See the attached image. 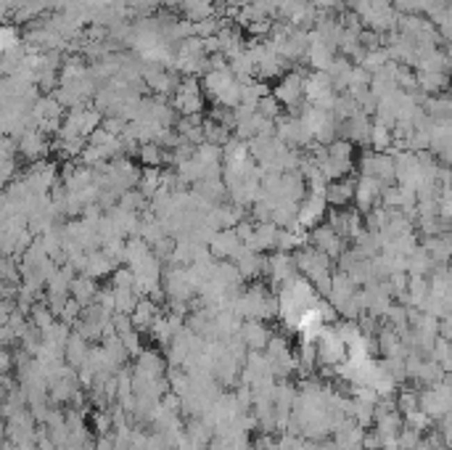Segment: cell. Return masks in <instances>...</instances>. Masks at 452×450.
<instances>
[{
    "mask_svg": "<svg viewBox=\"0 0 452 450\" xmlns=\"http://www.w3.org/2000/svg\"><path fill=\"white\" fill-rule=\"evenodd\" d=\"M172 109L180 117H193L204 111V91L199 85V77H183L177 82V88L172 93Z\"/></svg>",
    "mask_w": 452,
    "mask_h": 450,
    "instance_id": "6da1fadb",
    "label": "cell"
},
{
    "mask_svg": "<svg viewBox=\"0 0 452 450\" xmlns=\"http://www.w3.org/2000/svg\"><path fill=\"white\" fill-rule=\"evenodd\" d=\"M315 352H318V363L323 366H339L346 360V344L339 339V334L331 326H323L315 339Z\"/></svg>",
    "mask_w": 452,
    "mask_h": 450,
    "instance_id": "7a4b0ae2",
    "label": "cell"
},
{
    "mask_svg": "<svg viewBox=\"0 0 452 450\" xmlns=\"http://www.w3.org/2000/svg\"><path fill=\"white\" fill-rule=\"evenodd\" d=\"M360 172L365 178H373L381 185L394 183V159L389 157L386 151H368L365 157L360 159Z\"/></svg>",
    "mask_w": 452,
    "mask_h": 450,
    "instance_id": "3957f363",
    "label": "cell"
},
{
    "mask_svg": "<svg viewBox=\"0 0 452 450\" xmlns=\"http://www.w3.org/2000/svg\"><path fill=\"white\" fill-rule=\"evenodd\" d=\"M325 225L331 228L336 236H341L346 241V238H352L362 228V215L357 210H349V207H339V210H331Z\"/></svg>",
    "mask_w": 452,
    "mask_h": 450,
    "instance_id": "277c9868",
    "label": "cell"
},
{
    "mask_svg": "<svg viewBox=\"0 0 452 450\" xmlns=\"http://www.w3.org/2000/svg\"><path fill=\"white\" fill-rule=\"evenodd\" d=\"M309 241H312V249L323 251L328 260H339L341 251L346 249V241L341 236H336L328 225H315V231L309 233Z\"/></svg>",
    "mask_w": 452,
    "mask_h": 450,
    "instance_id": "5b68a950",
    "label": "cell"
},
{
    "mask_svg": "<svg viewBox=\"0 0 452 450\" xmlns=\"http://www.w3.org/2000/svg\"><path fill=\"white\" fill-rule=\"evenodd\" d=\"M384 188L386 185H381L378 180H373V178H365V175L355 178V196H352V201L357 204L360 215L373 210V207L381 201V191H384Z\"/></svg>",
    "mask_w": 452,
    "mask_h": 450,
    "instance_id": "8992f818",
    "label": "cell"
},
{
    "mask_svg": "<svg viewBox=\"0 0 452 450\" xmlns=\"http://www.w3.org/2000/svg\"><path fill=\"white\" fill-rule=\"evenodd\" d=\"M325 210H328V204H325L323 194H312L309 191V196L302 201V207H296V225L305 228V231L307 228H315L325 217Z\"/></svg>",
    "mask_w": 452,
    "mask_h": 450,
    "instance_id": "52a82bcc",
    "label": "cell"
},
{
    "mask_svg": "<svg viewBox=\"0 0 452 450\" xmlns=\"http://www.w3.org/2000/svg\"><path fill=\"white\" fill-rule=\"evenodd\" d=\"M355 196V178H339V180H328L325 188H323V199L325 204L339 210V207H346Z\"/></svg>",
    "mask_w": 452,
    "mask_h": 450,
    "instance_id": "ba28073f",
    "label": "cell"
},
{
    "mask_svg": "<svg viewBox=\"0 0 452 450\" xmlns=\"http://www.w3.org/2000/svg\"><path fill=\"white\" fill-rule=\"evenodd\" d=\"M239 336L243 339L246 350H265L267 339H270L273 334H270V329L265 326V320H252V318H246V320L241 323Z\"/></svg>",
    "mask_w": 452,
    "mask_h": 450,
    "instance_id": "9c48e42d",
    "label": "cell"
},
{
    "mask_svg": "<svg viewBox=\"0 0 452 450\" xmlns=\"http://www.w3.org/2000/svg\"><path fill=\"white\" fill-rule=\"evenodd\" d=\"M19 151H22V157H27L29 162H32V159L45 157V154H48V141H45V132L35 130V127L24 130L22 141H19Z\"/></svg>",
    "mask_w": 452,
    "mask_h": 450,
    "instance_id": "30bf717a",
    "label": "cell"
},
{
    "mask_svg": "<svg viewBox=\"0 0 452 450\" xmlns=\"http://www.w3.org/2000/svg\"><path fill=\"white\" fill-rule=\"evenodd\" d=\"M164 360L154 350H140V355L135 357V373L143 379H159L164 376Z\"/></svg>",
    "mask_w": 452,
    "mask_h": 450,
    "instance_id": "8fae6325",
    "label": "cell"
},
{
    "mask_svg": "<svg viewBox=\"0 0 452 450\" xmlns=\"http://www.w3.org/2000/svg\"><path fill=\"white\" fill-rule=\"evenodd\" d=\"M88 352H90V347H88V342L82 339L80 334H69L67 344H64V357H67V366L69 368H80V366H85L88 363Z\"/></svg>",
    "mask_w": 452,
    "mask_h": 450,
    "instance_id": "7c38bea8",
    "label": "cell"
},
{
    "mask_svg": "<svg viewBox=\"0 0 452 450\" xmlns=\"http://www.w3.org/2000/svg\"><path fill=\"white\" fill-rule=\"evenodd\" d=\"M159 316V304H154L148 297H138V302H135V310L130 320H133V329H148L151 326V320Z\"/></svg>",
    "mask_w": 452,
    "mask_h": 450,
    "instance_id": "4fadbf2b",
    "label": "cell"
},
{
    "mask_svg": "<svg viewBox=\"0 0 452 450\" xmlns=\"http://www.w3.org/2000/svg\"><path fill=\"white\" fill-rule=\"evenodd\" d=\"M69 289H72V300H77V302L85 307V304H90L95 300L98 284H95V278H90V276H77V278H72Z\"/></svg>",
    "mask_w": 452,
    "mask_h": 450,
    "instance_id": "5bb4252c",
    "label": "cell"
},
{
    "mask_svg": "<svg viewBox=\"0 0 452 450\" xmlns=\"http://www.w3.org/2000/svg\"><path fill=\"white\" fill-rule=\"evenodd\" d=\"M180 8L186 13V22L191 24H196L201 19H207V16H214V0H183L180 3Z\"/></svg>",
    "mask_w": 452,
    "mask_h": 450,
    "instance_id": "9a60e30c",
    "label": "cell"
},
{
    "mask_svg": "<svg viewBox=\"0 0 452 450\" xmlns=\"http://www.w3.org/2000/svg\"><path fill=\"white\" fill-rule=\"evenodd\" d=\"M434 270V260L423 247H415L410 257H407V276H428Z\"/></svg>",
    "mask_w": 452,
    "mask_h": 450,
    "instance_id": "2e32d148",
    "label": "cell"
},
{
    "mask_svg": "<svg viewBox=\"0 0 452 450\" xmlns=\"http://www.w3.org/2000/svg\"><path fill=\"white\" fill-rule=\"evenodd\" d=\"M114 270V263L108 260L104 251H90L88 254V265H85V276L90 278H104Z\"/></svg>",
    "mask_w": 452,
    "mask_h": 450,
    "instance_id": "e0dca14e",
    "label": "cell"
},
{
    "mask_svg": "<svg viewBox=\"0 0 452 450\" xmlns=\"http://www.w3.org/2000/svg\"><path fill=\"white\" fill-rule=\"evenodd\" d=\"M201 130H204V143H212L223 148L230 141V130L223 127V125H217V122H212V119H204L201 122Z\"/></svg>",
    "mask_w": 452,
    "mask_h": 450,
    "instance_id": "ac0fdd59",
    "label": "cell"
},
{
    "mask_svg": "<svg viewBox=\"0 0 452 450\" xmlns=\"http://www.w3.org/2000/svg\"><path fill=\"white\" fill-rule=\"evenodd\" d=\"M138 157H140V162L146 164V167H159L161 162H167L170 157V151L167 148H161L159 143H143L140 146V151H138Z\"/></svg>",
    "mask_w": 452,
    "mask_h": 450,
    "instance_id": "d6986e66",
    "label": "cell"
},
{
    "mask_svg": "<svg viewBox=\"0 0 452 450\" xmlns=\"http://www.w3.org/2000/svg\"><path fill=\"white\" fill-rule=\"evenodd\" d=\"M22 45V32L16 24H0V56L16 51Z\"/></svg>",
    "mask_w": 452,
    "mask_h": 450,
    "instance_id": "ffe728a7",
    "label": "cell"
},
{
    "mask_svg": "<svg viewBox=\"0 0 452 450\" xmlns=\"http://www.w3.org/2000/svg\"><path fill=\"white\" fill-rule=\"evenodd\" d=\"M159 178H161V172L156 170V167H146V170L138 175V191H140L146 199H151L156 191H159Z\"/></svg>",
    "mask_w": 452,
    "mask_h": 450,
    "instance_id": "44dd1931",
    "label": "cell"
},
{
    "mask_svg": "<svg viewBox=\"0 0 452 450\" xmlns=\"http://www.w3.org/2000/svg\"><path fill=\"white\" fill-rule=\"evenodd\" d=\"M428 294V281L426 276H407V302L410 307H418Z\"/></svg>",
    "mask_w": 452,
    "mask_h": 450,
    "instance_id": "7402d4cb",
    "label": "cell"
},
{
    "mask_svg": "<svg viewBox=\"0 0 452 450\" xmlns=\"http://www.w3.org/2000/svg\"><path fill=\"white\" fill-rule=\"evenodd\" d=\"M257 114L262 119H270V122H275V119L283 114V106L278 104V98L273 95V93H267V95H262L259 101H257Z\"/></svg>",
    "mask_w": 452,
    "mask_h": 450,
    "instance_id": "603a6c76",
    "label": "cell"
},
{
    "mask_svg": "<svg viewBox=\"0 0 452 450\" xmlns=\"http://www.w3.org/2000/svg\"><path fill=\"white\" fill-rule=\"evenodd\" d=\"M135 302H138V294L133 289H114V313L133 316Z\"/></svg>",
    "mask_w": 452,
    "mask_h": 450,
    "instance_id": "cb8c5ba5",
    "label": "cell"
},
{
    "mask_svg": "<svg viewBox=\"0 0 452 450\" xmlns=\"http://www.w3.org/2000/svg\"><path fill=\"white\" fill-rule=\"evenodd\" d=\"M407 419H405V424H407V429H412V432H418V435H423L426 429H431V424H434V419L431 416H426L421 408L410 410V413H405Z\"/></svg>",
    "mask_w": 452,
    "mask_h": 450,
    "instance_id": "d4e9b609",
    "label": "cell"
},
{
    "mask_svg": "<svg viewBox=\"0 0 452 450\" xmlns=\"http://www.w3.org/2000/svg\"><path fill=\"white\" fill-rule=\"evenodd\" d=\"M122 347H124V352L127 357H138L140 355V350H143V344H140V336H138V331H127V334H122Z\"/></svg>",
    "mask_w": 452,
    "mask_h": 450,
    "instance_id": "484cf974",
    "label": "cell"
},
{
    "mask_svg": "<svg viewBox=\"0 0 452 450\" xmlns=\"http://www.w3.org/2000/svg\"><path fill=\"white\" fill-rule=\"evenodd\" d=\"M394 405H397L402 413H410V410L418 408V389H402L399 397L394 400Z\"/></svg>",
    "mask_w": 452,
    "mask_h": 450,
    "instance_id": "4316f807",
    "label": "cell"
},
{
    "mask_svg": "<svg viewBox=\"0 0 452 450\" xmlns=\"http://www.w3.org/2000/svg\"><path fill=\"white\" fill-rule=\"evenodd\" d=\"M111 289H133L135 291V276L130 267H114V286Z\"/></svg>",
    "mask_w": 452,
    "mask_h": 450,
    "instance_id": "83f0119b",
    "label": "cell"
},
{
    "mask_svg": "<svg viewBox=\"0 0 452 450\" xmlns=\"http://www.w3.org/2000/svg\"><path fill=\"white\" fill-rule=\"evenodd\" d=\"M93 426H95L98 435H108V432L114 429V419H111V413L104 408H98L93 413Z\"/></svg>",
    "mask_w": 452,
    "mask_h": 450,
    "instance_id": "f1b7e54d",
    "label": "cell"
},
{
    "mask_svg": "<svg viewBox=\"0 0 452 450\" xmlns=\"http://www.w3.org/2000/svg\"><path fill=\"white\" fill-rule=\"evenodd\" d=\"M32 320H35V329L45 331L51 323H54V316H51V310H48V307L38 304V307H32Z\"/></svg>",
    "mask_w": 452,
    "mask_h": 450,
    "instance_id": "f546056e",
    "label": "cell"
},
{
    "mask_svg": "<svg viewBox=\"0 0 452 450\" xmlns=\"http://www.w3.org/2000/svg\"><path fill=\"white\" fill-rule=\"evenodd\" d=\"M421 442V435L412 429H399L397 435V450H415V445Z\"/></svg>",
    "mask_w": 452,
    "mask_h": 450,
    "instance_id": "4dcf8cb0",
    "label": "cell"
},
{
    "mask_svg": "<svg viewBox=\"0 0 452 450\" xmlns=\"http://www.w3.org/2000/svg\"><path fill=\"white\" fill-rule=\"evenodd\" d=\"M111 326H114V334L122 336V334L133 331V320H130V316H124V313H111Z\"/></svg>",
    "mask_w": 452,
    "mask_h": 450,
    "instance_id": "1f68e13d",
    "label": "cell"
},
{
    "mask_svg": "<svg viewBox=\"0 0 452 450\" xmlns=\"http://www.w3.org/2000/svg\"><path fill=\"white\" fill-rule=\"evenodd\" d=\"M93 450H117V448H114V440H111V435H101V437H98V442L93 445Z\"/></svg>",
    "mask_w": 452,
    "mask_h": 450,
    "instance_id": "d6a6232c",
    "label": "cell"
},
{
    "mask_svg": "<svg viewBox=\"0 0 452 450\" xmlns=\"http://www.w3.org/2000/svg\"><path fill=\"white\" fill-rule=\"evenodd\" d=\"M183 0H159V6H164V8H177Z\"/></svg>",
    "mask_w": 452,
    "mask_h": 450,
    "instance_id": "836d02e7",
    "label": "cell"
},
{
    "mask_svg": "<svg viewBox=\"0 0 452 450\" xmlns=\"http://www.w3.org/2000/svg\"><path fill=\"white\" fill-rule=\"evenodd\" d=\"M246 3H252V0H225V6H233V8H243Z\"/></svg>",
    "mask_w": 452,
    "mask_h": 450,
    "instance_id": "e575fe53",
    "label": "cell"
}]
</instances>
